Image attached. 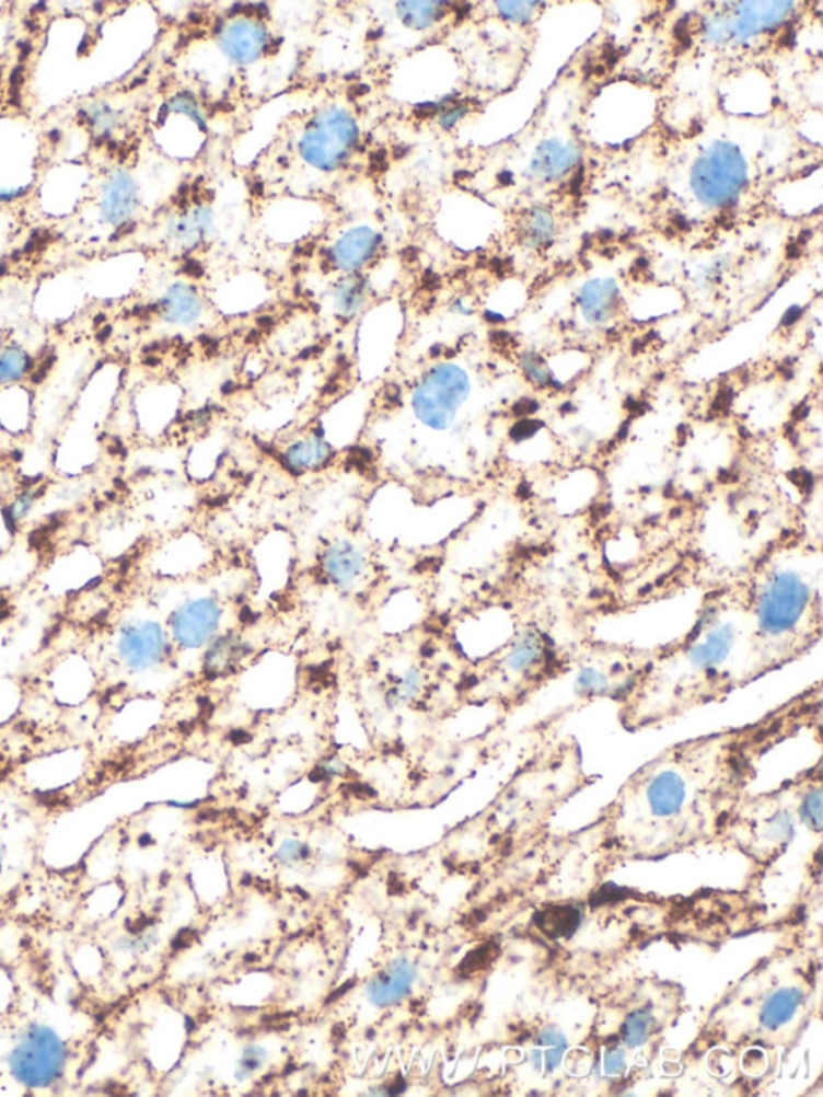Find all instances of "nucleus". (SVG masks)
<instances>
[{"label": "nucleus", "instance_id": "obj_1", "mask_svg": "<svg viewBox=\"0 0 823 1097\" xmlns=\"http://www.w3.org/2000/svg\"><path fill=\"white\" fill-rule=\"evenodd\" d=\"M821 718L822 695L811 685L751 725L674 747L624 787L603 829L624 845L722 834L754 760Z\"/></svg>", "mask_w": 823, "mask_h": 1097}, {"label": "nucleus", "instance_id": "obj_2", "mask_svg": "<svg viewBox=\"0 0 823 1097\" xmlns=\"http://www.w3.org/2000/svg\"><path fill=\"white\" fill-rule=\"evenodd\" d=\"M767 677L743 581L709 591L694 626L653 647L636 680L616 698L629 731L654 728Z\"/></svg>", "mask_w": 823, "mask_h": 1097}, {"label": "nucleus", "instance_id": "obj_3", "mask_svg": "<svg viewBox=\"0 0 823 1097\" xmlns=\"http://www.w3.org/2000/svg\"><path fill=\"white\" fill-rule=\"evenodd\" d=\"M757 649L766 674L804 657L821 643V540L799 531L770 551L743 579Z\"/></svg>", "mask_w": 823, "mask_h": 1097}, {"label": "nucleus", "instance_id": "obj_4", "mask_svg": "<svg viewBox=\"0 0 823 1097\" xmlns=\"http://www.w3.org/2000/svg\"><path fill=\"white\" fill-rule=\"evenodd\" d=\"M170 634L152 609L126 610L109 627L103 655L116 673L137 678L153 673L170 657Z\"/></svg>", "mask_w": 823, "mask_h": 1097}, {"label": "nucleus", "instance_id": "obj_5", "mask_svg": "<svg viewBox=\"0 0 823 1097\" xmlns=\"http://www.w3.org/2000/svg\"><path fill=\"white\" fill-rule=\"evenodd\" d=\"M651 650L653 647L644 649L633 644L605 643L593 637L582 647L569 674L575 677L578 704L589 705L603 698L615 702L636 680Z\"/></svg>", "mask_w": 823, "mask_h": 1097}, {"label": "nucleus", "instance_id": "obj_6", "mask_svg": "<svg viewBox=\"0 0 823 1097\" xmlns=\"http://www.w3.org/2000/svg\"><path fill=\"white\" fill-rule=\"evenodd\" d=\"M472 396V379L455 362H439L424 373L410 392V411L421 428L451 430Z\"/></svg>", "mask_w": 823, "mask_h": 1097}, {"label": "nucleus", "instance_id": "obj_7", "mask_svg": "<svg viewBox=\"0 0 823 1097\" xmlns=\"http://www.w3.org/2000/svg\"><path fill=\"white\" fill-rule=\"evenodd\" d=\"M109 562L88 540L68 544L37 568L36 585L50 601H70L101 586Z\"/></svg>", "mask_w": 823, "mask_h": 1097}, {"label": "nucleus", "instance_id": "obj_8", "mask_svg": "<svg viewBox=\"0 0 823 1097\" xmlns=\"http://www.w3.org/2000/svg\"><path fill=\"white\" fill-rule=\"evenodd\" d=\"M103 674V665L95 655L71 647L50 658L40 674V691L47 704L57 708H84L97 698Z\"/></svg>", "mask_w": 823, "mask_h": 1097}, {"label": "nucleus", "instance_id": "obj_9", "mask_svg": "<svg viewBox=\"0 0 823 1097\" xmlns=\"http://www.w3.org/2000/svg\"><path fill=\"white\" fill-rule=\"evenodd\" d=\"M746 163L732 143L716 142L696 160L692 187L708 207H726L737 200L746 184Z\"/></svg>", "mask_w": 823, "mask_h": 1097}, {"label": "nucleus", "instance_id": "obj_10", "mask_svg": "<svg viewBox=\"0 0 823 1097\" xmlns=\"http://www.w3.org/2000/svg\"><path fill=\"white\" fill-rule=\"evenodd\" d=\"M182 400L184 394L176 383L158 380L134 390L126 396V404L121 401V407L128 416L130 430L137 437L146 441H158L176 424Z\"/></svg>", "mask_w": 823, "mask_h": 1097}, {"label": "nucleus", "instance_id": "obj_11", "mask_svg": "<svg viewBox=\"0 0 823 1097\" xmlns=\"http://www.w3.org/2000/svg\"><path fill=\"white\" fill-rule=\"evenodd\" d=\"M49 458L55 478H92L105 458V435L65 420L50 440Z\"/></svg>", "mask_w": 823, "mask_h": 1097}, {"label": "nucleus", "instance_id": "obj_12", "mask_svg": "<svg viewBox=\"0 0 823 1097\" xmlns=\"http://www.w3.org/2000/svg\"><path fill=\"white\" fill-rule=\"evenodd\" d=\"M125 373L118 366H102L89 372L65 420L105 435L121 404Z\"/></svg>", "mask_w": 823, "mask_h": 1097}, {"label": "nucleus", "instance_id": "obj_13", "mask_svg": "<svg viewBox=\"0 0 823 1097\" xmlns=\"http://www.w3.org/2000/svg\"><path fill=\"white\" fill-rule=\"evenodd\" d=\"M356 134L355 118L346 109H325L301 137V157L317 170H335L351 150Z\"/></svg>", "mask_w": 823, "mask_h": 1097}, {"label": "nucleus", "instance_id": "obj_14", "mask_svg": "<svg viewBox=\"0 0 823 1097\" xmlns=\"http://www.w3.org/2000/svg\"><path fill=\"white\" fill-rule=\"evenodd\" d=\"M224 619V607L212 596H187L171 607L166 625L171 643L184 650H198L212 643Z\"/></svg>", "mask_w": 823, "mask_h": 1097}, {"label": "nucleus", "instance_id": "obj_15", "mask_svg": "<svg viewBox=\"0 0 823 1097\" xmlns=\"http://www.w3.org/2000/svg\"><path fill=\"white\" fill-rule=\"evenodd\" d=\"M206 544L192 531H173L147 552L143 567L160 582L190 578L206 565Z\"/></svg>", "mask_w": 823, "mask_h": 1097}, {"label": "nucleus", "instance_id": "obj_16", "mask_svg": "<svg viewBox=\"0 0 823 1097\" xmlns=\"http://www.w3.org/2000/svg\"><path fill=\"white\" fill-rule=\"evenodd\" d=\"M63 1061L61 1041L49 1028L36 1027L13 1052L12 1072L26 1086L43 1088L58 1078Z\"/></svg>", "mask_w": 823, "mask_h": 1097}, {"label": "nucleus", "instance_id": "obj_17", "mask_svg": "<svg viewBox=\"0 0 823 1097\" xmlns=\"http://www.w3.org/2000/svg\"><path fill=\"white\" fill-rule=\"evenodd\" d=\"M146 524L139 519L130 506L115 504L103 507L101 512L89 524L85 540L92 544L108 562L128 555L142 540Z\"/></svg>", "mask_w": 823, "mask_h": 1097}, {"label": "nucleus", "instance_id": "obj_18", "mask_svg": "<svg viewBox=\"0 0 823 1097\" xmlns=\"http://www.w3.org/2000/svg\"><path fill=\"white\" fill-rule=\"evenodd\" d=\"M37 427V393L23 383L0 389V435L7 440H34Z\"/></svg>", "mask_w": 823, "mask_h": 1097}, {"label": "nucleus", "instance_id": "obj_19", "mask_svg": "<svg viewBox=\"0 0 823 1097\" xmlns=\"http://www.w3.org/2000/svg\"><path fill=\"white\" fill-rule=\"evenodd\" d=\"M321 568L332 586L351 591L366 581L370 564L366 548L349 538H339L325 547Z\"/></svg>", "mask_w": 823, "mask_h": 1097}, {"label": "nucleus", "instance_id": "obj_20", "mask_svg": "<svg viewBox=\"0 0 823 1097\" xmlns=\"http://www.w3.org/2000/svg\"><path fill=\"white\" fill-rule=\"evenodd\" d=\"M221 49L236 63L248 65L263 55L267 44V33L263 23L253 19H235L225 23L219 34Z\"/></svg>", "mask_w": 823, "mask_h": 1097}, {"label": "nucleus", "instance_id": "obj_21", "mask_svg": "<svg viewBox=\"0 0 823 1097\" xmlns=\"http://www.w3.org/2000/svg\"><path fill=\"white\" fill-rule=\"evenodd\" d=\"M793 2H743L737 9V20L730 22V36L747 39L761 31L780 25L791 12Z\"/></svg>", "mask_w": 823, "mask_h": 1097}, {"label": "nucleus", "instance_id": "obj_22", "mask_svg": "<svg viewBox=\"0 0 823 1097\" xmlns=\"http://www.w3.org/2000/svg\"><path fill=\"white\" fill-rule=\"evenodd\" d=\"M379 235L372 228L360 226L341 235L332 249V262L345 273H356L375 255Z\"/></svg>", "mask_w": 823, "mask_h": 1097}, {"label": "nucleus", "instance_id": "obj_23", "mask_svg": "<svg viewBox=\"0 0 823 1097\" xmlns=\"http://www.w3.org/2000/svg\"><path fill=\"white\" fill-rule=\"evenodd\" d=\"M335 449L321 434L303 435L301 438L285 446L282 458L290 471L308 473L324 469L334 458Z\"/></svg>", "mask_w": 823, "mask_h": 1097}, {"label": "nucleus", "instance_id": "obj_24", "mask_svg": "<svg viewBox=\"0 0 823 1097\" xmlns=\"http://www.w3.org/2000/svg\"><path fill=\"white\" fill-rule=\"evenodd\" d=\"M160 314L166 324L188 327L197 324L204 314L200 293L187 284H174L161 298Z\"/></svg>", "mask_w": 823, "mask_h": 1097}, {"label": "nucleus", "instance_id": "obj_25", "mask_svg": "<svg viewBox=\"0 0 823 1097\" xmlns=\"http://www.w3.org/2000/svg\"><path fill=\"white\" fill-rule=\"evenodd\" d=\"M582 315L593 325L606 324L616 314L619 290L615 280L596 279L586 284L579 295Z\"/></svg>", "mask_w": 823, "mask_h": 1097}, {"label": "nucleus", "instance_id": "obj_26", "mask_svg": "<svg viewBox=\"0 0 823 1097\" xmlns=\"http://www.w3.org/2000/svg\"><path fill=\"white\" fill-rule=\"evenodd\" d=\"M576 160H578V150L571 143L545 140L536 150V155L531 163V171L541 180H557L571 170Z\"/></svg>", "mask_w": 823, "mask_h": 1097}, {"label": "nucleus", "instance_id": "obj_27", "mask_svg": "<svg viewBox=\"0 0 823 1097\" xmlns=\"http://www.w3.org/2000/svg\"><path fill=\"white\" fill-rule=\"evenodd\" d=\"M414 979V967L406 959H401V961L394 962L386 977L373 980L367 990H369L373 1003L379 1004V1006H390V1004L406 996Z\"/></svg>", "mask_w": 823, "mask_h": 1097}, {"label": "nucleus", "instance_id": "obj_28", "mask_svg": "<svg viewBox=\"0 0 823 1097\" xmlns=\"http://www.w3.org/2000/svg\"><path fill=\"white\" fill-rule=\"evenodd\" d=\"M802 992L798 989H781L772 994L761 1013V1025L766 1030H777L793 1019L802 1003Z\"/></svg>", "mask_w": 823, "mask_h": 1097}, {"label": "nucleus", "instance_id": "obj_29", "mask_svg": "<svg viewBox=\"0 0 823 1097\" xmlns=\"http://www.w3.org/2000/svg\"><path fill=\"white\" fill-rule=\"evenodd\" d=\"M136 205V187L132 180L126 174H118L109 181L106 187L105 200H103V211L106 218L113 222L123 221L132 212Z\"/></svg>", "mask_w": 823, "mask_h": 1097}, {"label": "nucleus", "instance_id": "obj_30", "mask_svg": "<svg viewBox=\"0 0 823 1097\" xmlns=\"http://www.w3.org/2000/svg\"><path fill=\"white\" fill-rule=\"evenodd\" d=\"M581 910L576 907H552L536 915V925L542 934L550 938H564L575 934L581 924Z\"/></svg>", "mask_w": 823, "mask_h": 1097}, {"label": "nucleus", "instance_id": "obj_31", "mask_svg": "<svg viewBox=\"0 0 823 1097\" xmlns=\"http://www.w3.org/2000/svg\"><path fill=\"white\" fill-rule=\"evenodd\" d=\"M367 300V284L358 276L345 277L332 290V307L339 317L351 319Z\"/></svg>", "mask_w": 823, "mask_h": 1097}, {"label": "nucleus", "instance_id": "obj_32", "mask_svg": "<svg viewBox=\"0 0 823 1097\" xmlns=\"http://www.w3.org/2000/svg\"><path fill=\"white\" fill-rule=\"evenodd\" d=\"M26 704V682L15 674H0V726L12 723Z\"/></svg>", "mask_w": 823, "mask_h": 1097}, {"label": "nucleus", "instance_id": "obj_33", "mask_svg": "<svg viewBox=\"0 0 823 1097\" xmlns=\"http://www.w3.org/2000/svg\"><path fill=\"white\" fill-rule=\"evenodd\" d=\"M33 370V359L20 346H9L0 351V389L23 383Z\"/></svg>", "mask_w": 823, "mask_h": 1097}, {"label": "nucleus", "instance_id": "obj_34", "mask_svg": "<svg viewBox=\"0 0 823 1097\" xmlns=\"http://www.w3.org/2000/svg\"><path fill=\"white\" fill-rule=\"evenodd\" d=\"M554 218L545 209L534 208L528 212L521 222L523 239L530 246H542L554 236Z\"/></svg>", "mask_w": 823, "mask_h": 1097}, {"label": "nucleus", "instance_id": "obj_35", "mask_svg": "<svg viewBox=\"0 0 823 1097\" xmlns=\"http://www.w3.org/2000/svg\"><path fill=\"white\" fill-rule=\"evenodd\" d=\"M442 3L438 2H401L397 3V13L404 25L412 30H427L437 23L441 15Z\"/></svg>", "mask_w": 823, "mask_h": 1097}, {"label": "nucleus", "instance_id": "obj_36", "mask_svg": "<svg viewBox=\"0 0 823 1097\" xmlns=\"http://www.w3.org/2000/svg\"><path fill=\"white\" fill-rule=\"evenodd\" d=\"M565 1049L564 1035L555 1030L544 1031L540 1037V1048L534 1051V1062L545 1072H552L560 1064Z\"/></svg>", "mask_w": 823, "mask_h": 1097}, {"label": "nucleus", "instance_id": "obj_37", "mask_svg": "<svg viewBox=\"0 0 823 1097\" xmlns=\"http://www.w3.org/2000/svg\"><path fill=\"white\" fill-rule=\"evenodd\" d=\"M651 1019L650 1014L639 1011V1013H633L627 1020L624 1021L623 1030H621V1038H623L624 1043L629 1046V1048H637V1046H642L647 1043L648 1037H650L651 1031Z\"/></svg>", "mask_w": 823, "mask_h": 1097}, {"label": "nucleus", "instance_id": "obj_38", "mask_svg": "<svg viewBox=\"0 0 823 1097\" xmlns=\"http://www.w3.org/2000/svg\"><path fill=\"white\" fill-rule=\"evenodd\" d=\"M425 689V678L420 670L417 668H409V670L404 671L399 678H397L396 684H394L391 694H394V702H412L418 698V695L424 692Z\"/></svg>", "mask_w": 823, "mask_h": 1097}, {"label": "nucleus", "instance_id": "obj_39", "mask_svg": "<svg viewBox=\"0 0 823 1097\" xmlns=\"http://www.w3.org/2000/svg\"><path fill=\"white\" fill-rule=\"evenodd\" d=\"M20 528L9 510V504L0 497V557L9 554L16 546Z\"/></svg>", "mask_w": 823, "mask_h": 1097}, {"label": "nucleus", "instance_id": "obj_40", "mask_svg": "<svg viewBox=\"0 0 823 1097\" xmlns=\"http://www.w3.org/2000/svg\"><path fill=\"white\" fill-rule=\"evenodd\" d=\"M496 5L499 7L500 15L503 19L510 20V22L524 23L533 19L534 13H536V7H540V3L497 2Z\"/></svg>", "mask_w": 823, "mask_h": 1097}, {"label": "nucleus", "instance_id": "obj_41", "mask_svg": "<svg viewBox=\"0 0 823 1097\" xmlns=\"http://www.w3.org/2000/svg\"><path fill=\"white\" fill-rule=\"evenodd\" d=\"M523 369L526 372L528 379L531 382L536 383L540 386H548L552 383L550 372H548L547 366L537 355H526L523 358Z\"/></svg>", "mask_w": 823, "mask_h": 1097}, {"label": "nucleus", "instance_id": "obj_42", "mask_svg": "<svg viewBox=\"0 0 823 1097\" xmlns=\"http://www.w3.org/2000/svg\"><path fill=\"white\" fill-rule=\"evenodd\" d=\"M496 946H483V948L473 951L468 958L465 959L462 967H465L468 972H475V970L483 969V967L488 966L490 959L496 956Z\"/></svg>", "mask_w": 823, "mask_h": 1097}, {"label": "nucleus", "instance_id": "obj_43", "mask_svg": "<svg viewBox=\"0 0 823 1097\" xmlns=\"http://www.w3.org/2000/svg\"><path fill=\"white\" fill-rule=\"evenodd\" d=\"M626 1069V1054L621 1049H610L605 1058V1071L608 1075H621Z\"/></svg>", "mask_w": 823, "mask_h": 1097}, {"label": "nucleus", "instance_id": "obj_44", "mask_svg": "<svg viewBox=\"0 0 823 1097\" xmlns=\"http://www.w3.org/2000/svg\"><path fill=\"white\" fill-rule=\"evenodd\" d=\"M463 115H465V108H462V106L461 108L449 109V112L442 116V126H448V128L449 126H454Z\"/></svg>", "mask_w": 823, "mask_h": 1097}]
</instances>
